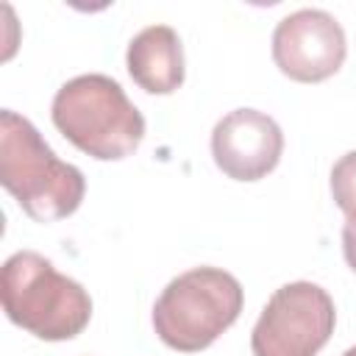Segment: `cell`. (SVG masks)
<instances>
[{
	"instance_id": "8fae6325",
	"label": "cell",
	"mask_w": 356,
	"mask_h": 356,
	"mask_svg": "<svg viewBox=\"0 0 356 356\" xmlns=\"http://www.w3.org/2000/svg\"><path fill=\"white\" fill-rule=\"evenodd\" d=\"M342 356H356V345H353V348H348V350H345Z\"/></svg>"
},
{
	"instance_id": "7a4b0ae2",
	"label": "cell",
	"mask_w": 356,
	"mask_h": 356,
	"mask_svg": "<svg viewBox=\"0 0 356 356\" xmlns=\"http://www.w3.org/2000/svg\"><path fill=\"white\" fill-rule=\"evenodd\" d=\"M0 300L14 325L47 342L72 339L92 320L89 292L36 250H17L6 259Z\"/></svg>"
},
{
	"instance_id": "ba28073f",
	"label": "cell",
	"mask_w": 356,
	"mask_h": 356,
	"mask_svg": "<svg viewBox=\"0 0 356 356\" xmlns=\"http://www.w3.org/2000/svg\"><path fill=\"white\" fill-rule=\"evenodd\" d=\"M128 75L150 95H170L184 83V44L175 28L147 25L131 42L125 53Z\"/></svg>"
},
{
	"instance_id": "277c9868",
	"label": "cell",
	"mask_w": 356,
	"mask_h": 356,
	"mask_svg": "<svg viewBox=\"0 0 356 356\" xmlns=\"http://www.w3.org/2000/svg\"><path fill=\"white\" fill-rule=\"evenodd\" d=\"M245 303L242 284L222 267H192L175 275L153 303V328L181 353L209 348L228 331Z\"/></svg>"
},
{
	"instance_id": "30bf717a",
	"label": "cell",
	"mask_w": 356,
	"mask_h": 356,
	"mask_svg": "<svg viewBox=\"0 0 356 356\" xmlns=\"http://www.w3.org/2000/svg\"><path fill=\"white\" fill-rule=\"evenodd\" d=\"M342 253L348 267L356 273V220H345L342 225Z\"/></svg>"
},
{
	"instance_id": "6da1fadb",
	"label": "cell",
	"mask_w": 356,
	"mask_h": 356,
	"mask_svg": "<svg viewBox=\"0 0 356 356\" xmlns=\"http://www.w3.org/2000/svg\"><path fill=\"white\" fill-rule=\"evenodd\" d=\"M0 184L36 222L70 217L86 192L83 172L61 161L36 125L11 108L0 111Z\"/></svg>"
},
{
	"instance_id": "3957f363",
	"label": "cell",
	"mask_w": 356,
	"mask_h": 356,
	"mask_svg": "<svg viewBox=\"0 0 356 356\" xmlns=\"http://www.w3.org/2000/svg\"><path fill=\"white\" fill-rule=\"evenodd\" d=\"M53 125L86 156L120 161L145 139V117L128 100L125 89L103 75H75L58 86L50 106Z\"/></svg>"
},
{
	"instance_id": "8992f818",
	"label": "cell",
	"mask_w": 356,
	"mask_h": 356,
	"mask_svg": "<svg viewBox=\"0 0 356 356\" xmlns=\"http://www.w3.org/2000/svg\"><path fill=\"white\" fill-rule=\"evenodd\" d=\"M348 53V39L339 19L323 8H298L278 19L273 31L275 67L300 83L331 78Z\"/></svg>"
},
{
	"instance_id": "5b68a950",
	"label": "cell",
	"mask_w": 356,
	"mask_h": 356,
	"mask_svg": "<svg viewBox=\"0 0 356 356\" xmlns=\"http://www.w3.org/2000/svg\"><path fill=\"white\" fill-rule=\"evenodd\" d=\"M337 309L331 295L312 281L278 286L261 309L253 334V356H314L334 334Z\"/></svg>"
},
{
	"instance_id": "52a82bcc",
	"label": "cell",
	"mask_w": 356,
	"mask_h": 356,
	"mask_svg": "<svg viewBox=\"0 0 356 356\" xmlns=\"http://www.w3.org/2000/svg\"><path fill=\"white\" fill-rule=\"evenodd\" d=\"M284 153L281 125L259 108H234L211 131L214 164L234 181H259L275 170Z\"/></svg>"
},
{
	"instance_id": "9c48e42d",
	"label": "cell",
	"mask_w": 356,
	"mask_h": 356,
	"mask_svg": "<svg viewBox=\"0 0 356 356\" xmlns=\"http://www.w3.org/2000/svg\"><path fill=\"white\" fill-rule=\"evenodd\" d=\"M331 195L348 220H356V150H348L331 167Z\"/></svg>"
}]
</instances>
